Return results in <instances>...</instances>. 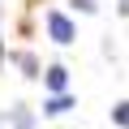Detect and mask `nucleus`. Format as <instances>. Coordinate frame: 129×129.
I'll return each instance as SVG.
<instances>
[{
  "label": "nucleus",
  "instance_id": "0eeeda50",
  "mask_svg": "<svg viewBox=\"0 0 129 129\" xmlns=\"http://www.w3.org/2000/svg\"><path fill=\"white\" fill-rule=\"evenodd\" d=\"M69 5H73L78 13H86V17H90V13H99V0H69Z\"/></svg>",
  "mask_w": 129,
  "mask_h": 129
},
{
  "label": "nucleus",
  "instance_id": "1a4fd4ad",
  "mask_svg": "<svg viewBox=\"0 0 129 129\" xmlns=\"http://www.w3.org/2000/svg\"><path fill=\"white\" fill-rule=\"evenodd\" d=\"M0 64H5V43H0Z\"/></svg>",
  "mask_w": 129,
  "mask_h": 129
},
{
  "label": "nucleus",
  "instance_id": "423d86ee",
  "mask_svg": "<svg viewBox=\"0 0 129 129\" xmlns=\"http://www.w3.org/2000/svg\"><path fill=\"white\" fill-rule=\"evenodd\" d=\"M112 125H116V129H129V103H125V99L112 103Z\"/></svg>",
  "mask_w": 129,
  "mask_h": 129
},
{
  "label": "nucleus",
  "instance_id": "7ed1b4c3",
  "mask_svg": "<svg viewBox=\"0 0 129 129\" xmlns=\"http://www.w3.org/2000/svg\"><path fill=\"white\" fill-rule=\"evenodd\" d=\"M39 82H43V90H47V95H64V90H69V69H64L60 60H52L47 69L39 73Z\"/></svg>",
  "mask_w": 129,
  "mask_h": 129
},
{
  "label": "nucleus",
  "instance_id": "6e6552de",
  "mask_svg": "<svg viewBox=\"0 0 129 129\" xmlns=\"http://www.w3.org/2000/svg\"><path fill=\"white\" fill-rule=\"evenodd\" d=\"M129 13V0H116V17H125Z\"/></svg>",
  "mask_w": 129,
  "mask_h": 129
},
{
  "label": "nucleus",
  "instance_id": "39448f33",
  "mask_svg": "<svg viewBox=\"0 0 129 129\" xmlns=\"http://www.w3.org/2000/svg\"><path fill=\"white\" fill-rule=\"evenodd\" d=\"M73 108H78V95H73V90L47 95V99H43V116H64V112H73Z\"/></svg>",
  "mask_w": 129,
  "mask_h": 129
},
{
  "label": "nucleus",
  "instance_id": "f257e3e1",
  "mask_svg": "<svg viewBox=\"0 0 129 129\" xmlns=\"http://www.w3.org/2000/svg\"><path fill=\"white\" fill-rule=\"evenodd\" d=\"M43 30H47V39H52L56 47L78 43V26H73V17L64 13V9H47V13H43Z\"/></svg>",
  "mask_w": 129,
  "mask_h": 129
},
{
  "label": "nucleus",
  "instance_id": "20e7f679",
  "mask_svg": "<svg viewBox=\"0 0 129 129\" xmlns=\"http://www.w3.org/2000/svg\"><path fill=\"white\" fill-rule=\"evenodd\" d=\"M0 129H35V112L26 103H13L0 112Z\"/></svg>",
  "mask_w": 129,
  "mask_h": 129
},
{
  "label": "nucleus",
  "instance_id": "f03ea898",
  "mask_svg": "<svg viewBox=\"0 0 129 129\" xmlns=\"http://www.w3.org/2000/svg\"><path fill=\"white\" fill-rule=\"evenodd\" d=\"M5 60H9V64H17L22 78H30V82H39V73H43L39 56H35V52H26V47H5Z\"/></svg>",
  "mask_w": 129,
  "mask_h": 129
}]
</instances>
